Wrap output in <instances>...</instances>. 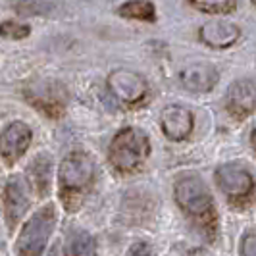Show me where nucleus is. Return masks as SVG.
<instances>
[{
    "instance_id": "nucleus-1",
    "label": "nucleus",
    "mask_w": 256,
    "mask_h": 256,
    "mask_svg": "<svg viewBox=\"0 0 256 256\" xmlns=\"http://www.w3.org/2000/svg\"><path fill=\"white\" fill-rule=\"evenodd\" d=\"M174 194H176V202L198 226V230H202L206 235H214L218 216H216L214 198L204 181L198 176H183L176 181Z\"/></svg>"
},
{
    "instance_id": "nucleus-2",
    "label": "nucleus",
    "mask_w": 256,
    "mask_h": 256,
    "mask_svg": "<svg viewBox=\"0 0 256 256\" xmlns=\"http://www.w3.org/2000/svg\"><path fill=\"white\" fill-rule=\"evenodd\" d=\"M94 181V162L87 152H72L66 156L58 170V187L60 198L66 210L74 212L83 200L85 192Z\"/></svg>"
},
{
    "instance_id": "nucleus-3",
    "label": "nucleus",
    "mask_w": 256,
    "mask_h": 256,
    "mask_svg": "<svg viewBox=\"0 0 256 256\" xmlns=\"http://www.w3.org/2000/svg\"><path fill=\"white\" fill-rule=\"evenodd\" d=\"M148 154L150 141L141 129L124 128L110 142L108 160L120 174H133L146 162Z\"/></svg>"
},
{
    "instance_id": "nucleus-4",
    "label": "nucleus",
    "mask_w": 256,
    "mask_h": 256,
    "mask_svg": "<svg viewBox=\"0 0 256 256\" xmlns=\"http://www.w3.org/2000/svg\"><path fill=\"white\" fill-rule=\"evenodd\" d=\"M56 226V208L54 204H46L33 214L29 222L22 228L18 237L16 252L18 256H40L44 246L50 239Z\"/></svg>"
},
{
    "instance_id": "nucleus-5",
    "label": "nucleus",
    "mask_w": 256,
    "mask_h": 256,
    "mask_svg": "<svg viewBox=\"0 0 256 256\" xmlns=\"http://www.w3.org/2000/svg\"><path fill=\"white\" fill-rule=\"evenodd\" d=\"M216 183L220 191L228 194L231 202L248 200L254 191V180L248 170L239 164H224L216 170Z\"/></svg>"
},
{
    "instance_id": "nucleus-6",
    "label": "nucleus",
    "mask_w": 256,
    "mask_h": 256,
    "mask_svg": "<svg viewBox=\"0 0 256 256\" xmlns=\"http://www.w3.org/2000/svg\"><path fill=\"white\" fill-rule=\"evenodd\" d=\"M108 89L126 106H137L146 98L148 85L139 74L129 70H116L108 76Z\"/></svg>"
},
{
    "instance_id": "nucleus-7",
    "label": "nucleus",
    "mask_w": 256,
    "mask_h": 256,
    "mask_svg": "<svg viewBox=\"0 0 256 256\" xmlns=\"http://www.w3.org/2000/svg\"><path fill=\"white\" fill-rule=\"evenodd\" d=\"M31 206V194H29V183L22 176H14L6 183L4 189V218L8 228L14 230L20 220L26 216Z\"/></svg>"
},
{
    "instance_id": "nucleus-8",
    "label": "nucleus",
    "mask_w": 256,
    "mask_h": 256,
    "mask_svg": "<svg viewBox=\"0 0 256 256\" xmlns=\"http://www.w3.org/2000/svg\"><path fill=\"white\" fill-rule=\"evenodd\" d=\"M226 108L235 120H246L256 112V81L235 79L226 92Z\"/></svg>"
},
{
    "instance_id": "nucleus-9",
    "label": "nucleus",
    "mask_w": 256,
    "mask_h": 256,
    "mask_svg": "<svg viewBox=\"0 0 256 256\" xmlns=\"http://www.w3.org/2000/svg\"><path fill=\"white\" fill-rule=\"evenodd\" d=\"M31 129L24 122H12L0 133V158L4 164H16L31 144Z\"/></svg>"
},
{
    "instance_id": "nucleus-10",
    "label": "nucleus",
    "mask_w": 256,
    "mask_h": 256,
    "mask_svg": "<svg viewBox=\"0 0 256 256\" xmlns=\"http://www.w3.org/2000/svg\"><path fill=\"white\" fill-rule=\"evenodd\" d=\"M220 79V74L216 66L210 62H192L185 66L180 72V83L181 87L189 92H210L216 87Z\"/></svg>"
},
{
    "instance_id": "nucleus-11",
    "label": "nucleus",
    "mask_w": 256,
    "mask_h": 256,
    "mask_svg": "<svg viewBox=\"0 0 256 256\" xmlns=\"http://www.w3.org/2000/svg\"><path fill=\"white\" fill-rule=\"evenodd\" d=\"M192 126H194V118H192L191 110H187L185 106L172 104V106H166L162 110L160 128L170 141H185L191 135Z\"/></svg>"
},
{
    "instance_id": "nucleus-12",
    "label": "nucleus",
    "mask_w": 256,
    "mask_h": 256,
    "mask_svg": "<svg viewBox=\"0 0 256 256\" xmlns=\"http://www.w3.org/2000/svg\"><path fill=\"white\" fill-rule=\"evenodd\" d=\"M241 37V29L231 22H206L198 27V38L208 48L226 50Z\"/></svg>"
},
{
    "instance_id": "nucleus-13",
    "label": "nucleus",
    "mask_w": 256,
    "mask_h": 256,
    "mask_svg": "<svg viewBox=\"0 0 256 256\" xmlns=\"http://www.w3.org/2000/svg\"><path fill=\"white\" fill-rule=\"evenodd\" d=\"M27 183L38 196H46L52 183V166L48 154H38L27 168Z\"/></svg>"
},
{
    "instance_id": "nucleus-14",
    "label": "nucleus",
    "mask_w": 256,
    "mask_h": 256,
    "mask_svg": "<svg viewBox=\"0 0 256 256\" xmlns=\"http://www.w3.org/2000/svg\"><path fill=\"white\" fill-rule=\"evenodd\" d=\"M118 14L122 18L137 20V22H148V24L156 22V8H154V4L150 0H129V2H124L120 6Z\"/></svg>"
},
{
    "instance_id": "nucleus-15",
    "label": "nucleus",
    "mask_w": 256,
    "mask_h": 256,
    "mask_svg": "<svg viewBox=\"0 0 256 256\" xmlns=\"http://www.w3.org/2000/svg\"><path fill=\"white\" fill-rule=\"evenodd\" d=\"M66 256H96L92 237L83 231H74L66 243Z\"/></svg>"
},
{
    "instance_id": "nucleus-16",
    "label": "nucleus",
    "mask_w": 256,
    "mask_h": 256,
    "mask_svg": "<svg viewBox=\"0 0 256 256\" xmlns=\"http://www.w3.org/2000/svg\"><path fill=\"white\" fill-rule=\"evenodd\" d=\"M194 10L202 14H212V16H228L235 12L237 0H187Z\"/></svg>"
},
{
    "instance_id": "nucleus-17",
    "label": "nucleus",
    "mask_w": 256,
    "mask_h": 256,
    "mask_svg": "<svg viewBox=\"0 0 256 256\" xmlns=\"http://www.w3.org/2000/svg\"><path fill=\"white\" fill-rule=\"evenodd\" d=\"M31 33V27L27 24H20V22H2L0 24V37L4 38H14V40H20V38L29 37Z\"/></svg>"
},
{
    "instance_id": "nucleus-18",
    "label": "nucleus",
    "mask_w": 256,
    "mask_h": 256,
    "mask_svg": "<svg viewBox=\"0 0 256 256\" xmlns=\"http://www.w3.org/2000/svg\"><path fill=\"white\" fill-rule=\"evenodd\" d=\"M128 256H154V254L152 250H150V246L146 243H135L129 248Z\"/></svg>"
},
{
    "instance_id": "nucleus-19",
    "label": "nucleus",
    "mask_w": 256,
    "mask_h": 256,
    "mask_svg": "<svg viewBox=\"0 0 256 256\" xmlns=\"http://www.w3.org/2000/svg\"><path fill=\"white\" fill-rule=\"evenodd\" d=\"M243 256H256V235H248L243 241Z\"/></svg>"
},
{
    "instance_id": "nucleus-20",
    "label": "nucleus",
    "mask_w": 256,
    "mask_h": 256,
    "mask_svg": "<svg viewBox=\"0 0 256 256\" xmlns=\"http://www.w3.org/2000/svg\"><path fill=\"white\" fill-rule=\"evenodd\" d=\"M250 144H252V148H254V152H256V128L252 129V133H250Z\"/></svg>"
},
{
    "instance_id": "nucleus-21",
    "label": "nucleus",
    "mask_w": 256,
    "mask_h": 256,
    "mask_svg": "<svg viewBox=\"0 0 256 256\" xmlns=\"http://www.w3.org/2000/svg\"><path fill=\"white\" fill-rule=\"evenodd\" d=\"M252 2V6H254V10H256V0H250Z\"/></svg>"
}]
</instances>
